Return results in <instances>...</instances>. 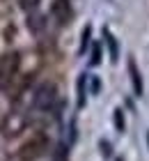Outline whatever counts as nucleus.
<instances>
[{
    "label": "nucleus",
    "mask_w": 149,
    "mask_h": 161,
    "mask_svg": "<svg viewBox=\"0 0 149 161\" xmlns=\"http://www.w3.org/2000/svg\"><path fill=\"white\" fill-rule=\"evenodd\" d=\"M51 14L57 19L60 25H67L71 23L73 19V9H71V0H53V5H51Z\"/></svg>",
    "instance_id": "20e7f679"
},
{
    "label": "nucleus",
    "mask_w": 149,
    "mask_h": 161,
    "mask_svg": "<svg viewBox=\"0 0 149 161\" xmlns=\"http://www.w3.org/2000/svg\"><path fill=\"white\" fill-rule=\"evenodd\" d=\"M147 145H149V134H147Z\"/></svg>",
    "instance_id": "2eb2a0df"
},
{
    "label": "nucleus",
    "mask_w": 149,
    "mask_h": 161,
    "mask_svg": "<svg viewBox=\"0 0 149 161\" xmlns=\"http://www.w3.org/2000/svg\"><path fill=\"white\" fill-rule=\"evenodd\" d=\"M113 124H115V129L122 134V131L126 129V122H124V111L122 108H115V113H113Z\"/></svg>",
    "instance_id": "1a4fd4ad"
},
{
    "label": "nucleus",
    "mask_w": 149,
    "mask_h": 161,
    "mask_svg": "<svg viewBox=\"0 0 149 161\" xmlns=\"http://www.w3.org/2000/svg\"><path fill=\"white\" fill-rule=\"evenodd\" d=\"M99 87H101V80L99 78H92V94L99 92Z\"/></svg>",
    "instance_id": "4468645a"
},
{
    "label": "nucleus",
    "mask_w": 149,
    "mask_h": 161,
    "mask_svg": "<svg viewBox=\"0 0 149 161\" xmlns=\"http://www.w3.org/2000/svg\"><path fill=\"white\" fill-rule=\"evenodd\" d=\"M48 150V143H46V136L44 134H37L32 136L28 143L21 145V150H19V157L23 159V161H37L39 157H44V152Z\"/></svg>",
    "instance_id": "f03ea898"
},
{
    "label": "nucleus",
    "mask_w": 149,
    "mask_h": 161,
    "mask_svg": "<svg viewBox=\"0 0 149 161\" xmlns=\"http://www.w3.org/2000/svg\"><path fill=\"white\" fill-rule=\"evenodd\" d=\"M129 76H131V85H133V94L136 97H142V92H145V85H142V76H140V69H138V64L133 58H129Z\"/></svg>",
    "instance_id": "423d86ee"
},
{
    "label": "nucleus",
    "mask_w": 149,
    "mask_h": 161,
    "mask_svg": "<svg viewBox=\"0 0 149 161\" xmlns=\"http://www.w3.org/2000/svg\"><path fill=\"white\" fill-rule=\"evenodd\" d=\"M89 35H92V28H85L83 30V44H80V53H85V48H87V44H89Z\"/></svg>",
    "instance_id": "f8f14e48"
},
{
    "label": "nucleus",
    "mask_w": 149,
    "mask_h": 161,
    "mask_svg": "<svg viewBox=\"0 0 149 161\" xmlns=\"http://www.w3.org/2000/svg\"><path fill=\"white\" fill-rule=\"evenodd\" d=\"M101 154L106 157V159L113 154V152H110V143H108V141H101Z\"/></svg>",
    "instance_id": "ddd939ff"
},
{
    "label": "nucleus",
    "mask_w": 149,
    "mask_h": 161,
    "mask_svg": "<svg viewBox=\"0 0 149 161\" xmlns=\"http://www.w3.org/2000/svg\"><path fill=\"white\" fill-rule=\"evenodd\" d=\"M115 161H124V159H115Z\"/></svg>",
    "instance_id": "dca6fc26"
},
{
    "label": "nucleus",
    "mask_w": 149,
    "mask_h": 161,
    "mask_svg": "<svg viewBox=\"0 0 149 161\" xmlns=\"http://www.w3.org/2000/svg\"><path fill=\"white\" fill-rule=\"evenodd\" d=\"M106 42H108V48H110V60L117 62V58H119V51H117V39L106 30Z\"/></svg>",
    "instance_id": "6e6552de"
},
{
    "label": "nucleus",
    "mask_w": 149,
    "mask_h": 161,
    "mask_svg": "<svg viewBox=\"0 0 149 161\" xmlns=\"http://www.w3.org/2000/svg\"><path fill=\"white\" fill-rule=\"evenodd\" d=\"M23 127H25V118H23V115H19V113H9V115L5 118V122H3V127H0V131H3V136H5V138H12V136L21 134V131H23Z\"/></svg>",
    "instance_id": "39448f33"
},
{
    "label": "nucleus",
    "mask_w": 149,
    "mask_h": 161,
    "mask_svg": "<svg viewBox=\"0 0 149 161\" xmlns=\"http://www.w3.org/2000/svg\"><path fill=\"white\" fill-rule=\"evenodd\" d=\"M87 74H80L78 76V83H76V90H78V108H83L85 106V92H87Z\"/></svg>",
    "instance_id": "0eeeda50"
},
{
    "label": "nucleus",
    "mask_w": 149,
    "mask_h": 161,
    "mask_svg": "<svg viewBox=\"0 0 149 161\" xmlns=\"http://www.w3.org/2000/svg\"><path fill=\"white\" fill-rule=\"evenodd\" d=\"M19 5L23 7L25 12H35L37 7H39V0H19Z\"/></svg>",
    "instance_id": "9d476101"
},
{
    "label": "nucleus",
    "mask_w": 149,
    "mask_h": 161,
    "mask_svg": "<svg viewBox=\"0 0 149 161\" xmlns=\"http://www.w3.org/2000/svg\"><path fill=\"white\" fill-rule=\"evenodd\" d=\"M21 69V55L16 51H9V53L0 55V87H9V83L19 76Z\"/></svg>",
    "instance_id": "f257e3e1"
},
{
    "label": "nucleus",
    "mask_w": 149,
    "mask_h": 161,
    "mask_svg": "<svg viewBox=\"0 0 149 161\" xmlns=\"http://www.w3.org/2000/svg\"><path fill=\"white\" fill-rule=\"evenodd\" d=\"M89 62H92V64H99L101 62V46H99V44H94V46H92V58H89Z\"/></svg>",
    "instance_id": "9b49d317"
},
{
    "label": "nucleus",
    "mask_w": 149,
    "mask_h": 161,
    "mask_svg": "<svg viewBox=\"0 0 149 161\" xmlns=\"http://www.w3.org/2000/svg\"><path fill=\"white\" fill-rule=\"evenodd\" d=\"M57 101V87L53 83H41L37 87L35 92V106L41 108V111H48V108H53Z\"/></svg>",
    "instance_id": "7ed1b4c3"
}]
</instances>
